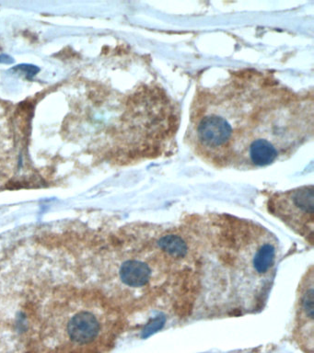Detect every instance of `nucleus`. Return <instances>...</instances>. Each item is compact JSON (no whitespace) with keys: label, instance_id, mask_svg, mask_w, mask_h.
<instances>
[{"label":"nucleus","instance_id":"nucleus-1","mask_svg":"<svg viewBox=\"0 0 314 353\" xmlns=\"http://www.w3.org/2000/svg\"><path fill=\"white\" fill-rule=\"evenodd\" d=\"M266 90L261 83L239 81L201 96L191 125L198 152L215 164L228 165L237 141L271 98Z\"/></svg>","mask_w":314,"mask_h":353},{"label":"nucleus","instance_id":"nucleus-2","mask_svg":"<svg viewBox=\"0 0 314 353\" xmlns=\"http://www.w3.org/2000/svg\"><path fill=\"white\" fill-rule=\"evenodd\" d=\"M313 129V106L297 96L273 95L241 135L228 165L266 167L296 148Z\"/></svg>","mask_w":314,"mask_h":353},{"label":"nucleus","instance_id":"nucleus-3","mask_svg":"<svg viewBox=\"0 0 314 353\" xmlns=\"http://www.w3.org/2000/svg\"><path fill=\"white\" fill-rule=\"evenodd\" d=\"M233 236L226 242L231 281L241 309L255 311L266 303L279 259L277 237L249 221H233Z\"/></svg>","mask_w":314,"mask_h":353},{"label":"nucleus","instance_id":"nucleus-4","mask_svg":"<svg viewBox=\"0 0 314 353\" xmlns=\"http://www.w3.org/2000/svg\"><path fill=\"white\" fill-rule=\"evenodd\" d=\"M270 214L280 220L306 242L313 245L314 187L313 185L273 193L267 201Z\"/></svg>","mask_w":314,"mask_h":353},{"label":"nucleus","instance_id":"nucleus-5","mask_svg":"<svg viewBox=\"0 0 314 353\" xmlns=\"http://www.w3.org/2000/svg\"><path fill=\"white\" fill-rule=\"evenodd\" d=\"M292 338L304 353L314 347V270L313 265L302 276L297 287Z\"/></svg>","mask_w":314,"mask_h":353},{"label":"nucleus","instance_id":"nucleus-6","mask_svg":"<svg viewBox=\"0 0 314 353\" xmlns=\"http://www.w3.org/2000/svg\"><path fill=\"white\" fill-rule=\"evenodd\" d=\"M15 69L23 72V73L26 74L27 77H28V79H32V77L35 76V74L39 72V68H37V66L31 65H18V68H16Z\"/></svg>","mask_w":314,"mask_h":353},{"label":"nucleus","instance_id":"nucleus-7","mask_svg":"<svg viewBox=\"0 0 314 353\" xmlns=\"http://www.w3.org/2000/svg\"><path fill=\"white\" fill-rule=\"evenodd\" d=\"M0 63H12L13 59L12 57L7 54L0 55Z\"/></svg>","mask_w":314,"mask_h":353}]
</instances>
